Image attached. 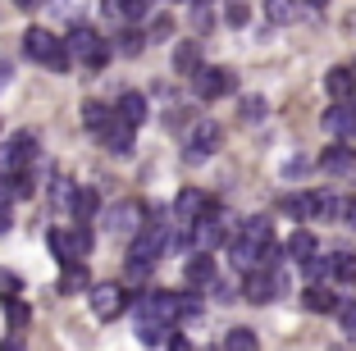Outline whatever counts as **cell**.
<instances>
[{"label": "cell", "instance_id": "1", "mask_svg": "<svg viewBox=\"0 0 356 351\" xmlns=\"http://www.w3.org/2000/svg\"><path fill=\"white\" fill-rule=\"evenodd\" d=\"M64 46H69L74 64H83L87 73H96V69H105V64H110V46H105V37L96 28H87V23H74V28H69V37H64Z\"/></svg>", "mask_w": 356, "mask_h": 351}, {"label": "cell", "instance_id": "2", "mask_svg": "<svg viewBox=\"0 0 356 351\" xmlns=\"http://www.w3.org/2000/svg\"><path fill=\"white\" fill-rule=\"evenodd\" d=\"M147 219H151V215H147V206H142V201H119V206L101 210V224L110 228L115 238H137Z\"/></svg>", "mask_w": 356, "mask_h": 351}, {"label": "cell", "instance_id": "3", "mask_svg": "<svg viewBox=\"0 0 356 351\" xmlns=\"http://www.w3.org/2000/svg\"><path fill=\"white\" fill-rule=\"evenodd\" d=\"M37 165V137L32 133H14L0 146V174H28Z\"/></svg>", "mask_w": 356, "mask_h": 351}, {"label": "cell", "instance_id": "4", "mask_svg": "<svg viewBox=\"0 0 356 351\" xmlns=\"http://www.w3.org/2000/svg\"><path fill=\"white\" fill-rule=\"evenodd\" d=\"M87 301H92V315H96V320H119L133 297H128L124 283H92Z\"/></svg>", "mask_w": 356, "mask_h": 351}, {"label": "cell", "instance_id": "5", "mask_svg": "<svg viewBox=\"0 0 356 351\" xmlns=\"http://www.w3.org/2000/svg\"><path fill=\"white\" fill-rule=\"evenodd\" d=\"M233 87H238V73L233 69H206V64H201V69L192 73V92H197L201 101H220Z\"/></svg>", "mask_w": 356, "mask_h": 351}, {"label": "cell", "instance_id": "6", "mask_svg": "<svg viewBox=\"0 0 356 351\" xmlns=\"http://www.w3.org/2000/svg\"><path fill=\"white\" fill-rule=\"evenodd\" d=\"M283 288H288V283H283L279 269H252V274H247V283H242V297L252 301V306H270Z\"/></svg>", "mask_w": 356, "mask_h": 351}, {"label": "cell", "instance_id": "7", "mask_svg": "<svg viewBox=\"0 0 356 351\" xmlns=\"http://www.w3.org/2000/svg\"><path fill=\"white\" fill-rule=\"evenodd\" d=\"M220 142H224V128L210 124V119H201V124L192 128V137H188V151H183V160H188V165H201V160H210V155L220 151Z\"/></svg>", "mask_w": 356, "mask_h": 351}, {"label": "cell", "instance_id": "8", "mask_svg": "<svg viewBox=\"0 0 356 351\" xmlns=\"http://www.w3.org/2000/svg\"><path fill=\"white\" fill-rule=\"evenodd\" d=\"M320 124H325L329 137H343V142H352V137H356V105H352V101H334V105L325 110V119H320Z\"/></svg>", "mask_w": 356, "mask_h": 351}, {"label": "cell", "instance_id": "9", "mask_svg": "<svg viewBox=\"0 0 356 351\" xmlns=\"http://www.w3.org/2000/svg\"><path fill=\"white\" fill-rule=\"evenodd\" d=\"M210 206H215V201H210L201 187H183V192L174 197V219L178 224H192V219H201Z\"/></svg>", "mask_w": 356, "mask_h": 351}, {"label": "cell", "instance_id": "10", "mask_svg": "<svg viewBox=\"0 0 356 351\" xmlns=\"http://www.w3.org/2000/svg\"><path fill=\"white\" fill-rule=\"evenodd\" d=\"M101 146L110 155H133V124H128L124 114L115 110V119L105 124V133H101Z\"/></svg>", "mask_w": 356, "mask_h": 351}, {"label": "cell", "instance_id": "11", "mask_svg": "<svg viewBox=\"0 0 356 351\" xmlns=\"http://www.w3.org/2000/svg\"><path fill=\"white\" fill-rule=\"evenodd\" d=\"M183 279H188V288H210V283L220 279V274H215V256H210V251H192L188 256V265H183Z\"/></svg>", "mask_w": 356, "mask_h": 351}, {"label": "cell", "instance_id": "12", "mask_svg": "<svg viewBox=\"0 0 356 351\" xmlns=\"http://www.w3.org/2000/svg\"><path fill=\"white\" fill-rule=\"evenodd\" d=\"M60 42L64 37H55V32H46V28H28L23 32V51H28V60H37V64H46L55 51H60Z\"/></svg>", "mask_w": 356, "mask_h": 351}, {"label": "cell", "instance_id": "13", "mask_svg": "<svg viewBox=\"0 0 356 351\" xmlns=\"http://www.w3.org/2000/svg\"><path fill=\"white\" fill-rule=\"evenodd\" d=\"M60 297H83L92 292V274H87V260H74V265H60Z\"/></svg>", "mask_w": 356, "mask_h": 351}, {"label": "cell", "instance_id": "14", "mask_svg": "<svg viewBox=\"0 0 356 351\" xmlns=\"http://www.w3.org/2000/svg\"><path fill=\"white\" fill-rule=\"evenodd\" d=\"M320 169H325V174H334V178L356 174V151H352V146H343V137H338V146H329V151L320 155Z\"/></svg>", "mask_w": 356, "mask_h": 351}, {"label": "cell", "instance_id": "15", "mask_svg": "<svg viewBox=\"0 0 356 351\" xmlns=\"http://www.w3.org/2000/svg\"><path fill=\"white\" fill-rule=\"evenodd\" d=\"M302 306L311 310V315H329V310H338L343 301H338V292H329V283H311V288L302 292Z\"/></svg>", "mask_w": 356, "mask_h": 351}, {"label": "cell", "instance_id": "16", "mask_svg": "<svg viewBox=\"0 0 356 351\" xmlns=\"http://www.w3.org/2000/svg\"><path fill=\"white\" fill-rule=\"evenodd\" d=\"M137 338L147 342V347H169V338H174V324L147 315V320H137Z\"/></svg>", "mask_w": 356, "mask_h": 351}, {"label": "cell", "instance_id": "17", "mask_svg": "<svg viewBox=\"0 0 356 351\" xmlns=\"http://www.w3.org/2000/svg\"><path fill=\"white\" fill-rule=\"evenodd\" d=\"M325 92L334 96V101H347V96L356 92V69H343V64H338V69H329L325 73Z\"/></svg>", "mask_w": 356, "mask_h": 351}, {"label": "cell", "instance_id": "18", "mask_svg": "<svg viewBox=\"0 0 356 351\" xmlns=\"http://www.w3.org/2000/svg\"><path fill=\"white\" fill-rule=\"evenodd\" d=\"M283 215H293V219H320V192L283 197Z\"/></svg>", "mask_w": 356, "mask_h": 351}, {"label": "cell", "instance_id": "19", "mask_svg": "<svg viewBox=\"0 0 356 351\" xmlns=\"http://www.w3.org/2000/svg\"><path fill=\"white\" fill-rule=\"evenodd\" d=\"M147 42H151L147 32L137 28V23H128V28L119 32V42H115V51L124 55V60H133V55H142V51H147Z\"/></svg>", "mask_w": 356, "mask_h": 351}, {"label": "cell", "instance_id": "20", "mask_svg": "<svg viewBox=\"0 0 356 351\" xmlns=\"http://www.w3.org/2000/svg\"><path fill=\"white\" fill-rule=\"evenodd\" d=\"M119 114H124V119H128V124H147V114H151V105H147V96H142V92H124V96H119Z\"/></svg>", "mask_w": 356, "mask_h": 351}, {"label": "cell", "instance_id": "21", "mask_svg": "<svg viewBox=\"0 0 356 351\" xmlns=\"http://www.w3.org/2000/svg\"><path fill=\"white\" fill-rule=\"evenodd\" d=\"M238 238H247V242H274V219L270 215H252V219H242V233Z\"/></svg>", "mask_w": 356, "mask_h": 351}, {"label": "cell", "instance_id": "22", "mask_svg": "<svg viewBox=\"0 0 356 351\" xmlns=\"http://www.w3.org/2000/svg\"><path fill=\"white\" fill-rule=\"evenodd\" d=\"M46 247H51V256L60 260V265H74V233H64V228H51L46 233Z\"/></svg>", "mask_w": 356, "mask_h": 351}, {"label": "cell", "instance_id": "23", "mask_svg": "<svg viewBox=\"0 0 356 351\" xmlns=\"http://www.w3.org/2000/svg\"><path fill=\"white\" fill-rule=\"evenodd\" d=\"M283 247H288V260H297V265H302V260L315 256V233H311V228H297V233L283 242Z\"/></svg>", "mask_w": 356, "mask_h": 351}, {"label": "cell", "instance_id": "24", "mask_svg": "<svg viewBox=\"0 0 356 351\" xmlns=\"http://www.w3.org/2000/svg\"><path fill=\"white\" fill-rule=\"evenodd\" d=\"M69 210H74V219H96L101 215V197H96L92 187H78L74 201H69Z\"/></svg>", "mask_w": 356, "mask_h": 351}, {"label": "cell", "instance_id": "25", "mask_svg": "<svg viewBox=\"0 0 356 351\" xmlns=\"http://www.w3.org/2000/svg\"><path fill=\"white\" fill-rule=\"evenodd\" d=\"M110 14L124 23H142L151 14V0H110Z\"/></svg>", "mask_w": 356, "mask_h": 351}, {"label": "cell", "instance_id": "26", "mask_svg": "<svg viewBox=\"0 0 356 351\" xmlns=\"http://www.w3.org/2000/svg\"><path fill=\"white\" fill-rule=\"evenodd\" d=\"M302 274H306V283H334V256L302 260Z\"/></svg>", "mask_w": 356, "mask_h": 351}, {"label": "cell", "instance_id": "27", "mask_svg": "<svg viewBox=\"0 0 356 351\" xmlns=\"http://www.w3.org/2000/svg\"><path fill=\"white\" fill-rule=\"evenodd\" d=\"M110 119H115V110H105L101 101H87V105H83V128H92L96 137L105 133V124H110Z\"/></svg>", "mask_w": 356, "mask_h": 351}, {"label": "cell", "instance_id": "28", "mask_svg": "<svg viewBox=\"0 0 356 351\" xmlns=\"http://www.w3.org/2000/svg\"><path fill=\"white\" fill-rule=\"evenodd\" d=\"M174 69H178V73H188V78H192V73L201 69V46H197V42H183V46L174 51Z\"/></svg>", "mask_w": 356, "mask_h": 351}, {"label": "cell", "instance_id": "29", "mask_svg": "<svg viewBox=\"0 0 356 351\" xmlns=\"http://www.w3.org/2000/svg\"><path fill=\"white\" fill-rule=\"evenodd\" d=\"M270 19L274 23H297L302 19V0H270Z\"/></svg>", "mask_w": 356, "mask_h": 351}, {"label": "cell", "instance_id": "30", "mask_svg": "<svg viewBox=\"0 0 356 351\" xmlns=\"http://www.w3.org/2000/svg\"><path fill=\"white\" fill-rule=\"evenodd\" d=\"M334 283H356V256L352 251H334Z\"/></svg>", "mask_w": 356, "mask_h": 351}, {"label": "cell", "instance_id": "31", "mask_svg": "<svg viewBox=\"0 0 356 351\" xmlns=\"http://www.w3.org/2000/svg\"><path fill=\"white\" fill-rule=\"evenodd\" d=\"M5 320H10V329H14V333H23V329H28V320H32V310L23 306L19 297H14V301H5Z\"/></svg>", "mask_w": 356, "mask_h": 351}, {"label": "cell", "instance_id": "32", "mask_svg": "<svg viewBox=\"0 0 356 351\" xmlns=\"http://www.w3.org/2000/svg\"><path fill=\"white\" fill-rule=\"evenodd\" d=\"M265 114H270L265 96H242V124H261Z\"/></svg>", "mask_w": 356, "mask_h": 351}, {"label": "cell", "instance_id": "33", "mask_svg": "<svg viewBox=\"0 0 356 351\" xmlns=\"http://www.w3.org/2000/svg\"><path fill=\"white\" fill-rule=\"evenodd\" d=\"M224 347L229 351H256V333L252 329H229L224 333Z\"/></svg>", "mask_w": 356, "mask_h": 351}, {"label": "cell", "instance_id": "34", "mask_svg": "<svg viewBox=\"0 0 356 351\" xmlns=\"http://www.w3.org/2000/svg\"><path fill=\"white\" fill-rule=\"evenodd\" d=\"M92 228H87V219H78V228H74V256L78 260H87V256H92Z\"/></svg>", "mask_w": 356, "mask_h": 351}, {"label": "cell", "instance_id": "35", "mask_svg": "<svg viewBox=\"0 0 356 351\" xmlns=\"http://www.w3.org/2000/svg\"><path fill=\"white\" fill-rule=\"evenodd\" d=\"M347 215V201L334 197V192H320V219H343Z\"/></svg>", "mask_w": 356, "mask_h": 351}, {"label": "cell", "instance_id": "36", "mask_svg": "<svg viewBox=\"0 0 356 351\" xmlns=\"http://www.w3.org/2000/svg\"><path fill=\"white\" fill-rule=\"evenodd\" d=\"M247 19H252V10H247L242 0H229V5H224V23H233V28H247Z\"/></svg>", "mask_w": 356, "mask_h": 351}, {"label": "cell", "instance_id": "37", "mask_svg": "<svg viewBox=\"0 0 356 351\" xmlns=\"http://www.w3.org/2000/svg\"><path fill=\"white\" fill-rule=\"evenodd\" d=\"M10 178H14V197H19V201L37 197V178H32V174H10Z\"/></svg>", "mask_w": 356, "mask_h": 351}, {"label": "cell", "instance_id": "38", "mask_svg": "<svg viewBox=\"0 0 356 351\" xmlns=\"http://www.w3.org/2000/svg\"><path fill=\"white\" fill-rule=\"evenodd\" d=\"M169 32H174V19H169V14H156V19H151V28H147V37H151V42H165Z\"/></svg>", "mask_w": 356, "mask_h": 351}, {"label": "cell", "instance_id": "39", "mask_svg": "<svg viewBox=\"0 0 356 351\" xmlns=\"http://www.w3.org/2000/svg\"><path fill=\"white\" fill-rule=\"evenodd\" d=\"M83 5H87V0H51V14H60V19H78Z\"/></svg>", "mask_w": 356, "mask_h": 351}, {"label": "cell", "instance_id": "40", "mask_svg": "<svg viewBox=\"0 0 356 351\" xmlns=\"http://www.w3.org/2000/svg\"><path fill=\"white\" fill-rule=\"evenodd\" d=\"M338 320H343V333L356 342V301H343V306H338Z\"/></svg>", "mask_w": 356, "mask_h": 351}, {"label": "cell", "instance_id": "41", "mask_svg": "<svg viewBox=\"0 0 356 351\" xmlns=\"http://www.w3.org/2000/svg\"><path fill=\"white\" fill-rule=\"evenodd\" d=\"M23 292V279L19 274H0V301H14Z\"/></svg>", "mask_w": 356, "mask_h": 351}, {"label": "cell", "instance_id": "42", "mask_svg": "<svg viewBox=\"0 0 356 351\" xmlns=\"http://www.w3.org/2000/svg\"><path fill=\"white\" fill-rule=\"evenodd\" d=\"M74 192H78V187L69 183V178H55V183H51V197L60 201V206H69V201H74Z\"/></svg>", "mask_w": 356, "mask_h": 351}, {"label": "cell", "instance_id": "43", "mask_svg": "<svg viewBox=\"0 0 356 351\" xmlns=\"http://www.w3.org/2000/svg\"><path fill=\"white\" fill-rule=\"evenodd\" d=\"M210 297L220 301V306H229V301L238 297V288H233V283H224V279H215V283H210Z\"/></svg>", "mask_w": 356, "mask_h": 351}, {"label": "cell", "instance_id": "44", "mask_svg": "<svg viewBox=\"0 0 356 351\" xmlns=\"http://www.w3.org/2000/svg\"><path fill=\"white\" fill-rule=\"evenodd\" d=\"M0 206H14V178L0 174Z\"/></svg>", "mask_w": 356, "mask_h": 351}, {"label": "cell", "instance_id": "45", "mask_svg": "<svg viewBox=\"0 0 356 351\" xmlns=\"http://www.w3.org/2000/svg\"><path fill=\"white\" fill-rule=\"evenodd\" d=\"M306 169H311V165H306V160H288V165H283V174H288V178H302Z\"/></svg>", "mask_w": 356, "mask_h": 351}, {"label": "cell", "instance_id": "46", "mask_svg": "<svg viewBox=\"0 0 356 351\" xmlns=\"http://www.w3.org/2000/svg\"><path fill=\"white\" fill-rule=\"evenodd\" d=\"M10 224H14V215H10V206H0V238L10 233Z\"/></svg>", "mask_w": 356, "mask_h": 351}, {"label": "cell", "instance_id": "47", "mask_svg": "<svg viewBox=\"0 0 356 351\" xmlns=\"http://www.w3.org/2000/svg\"><path fill=\"white\" fill-rule=\"evenodd\" d=\"M10 78H14V69L5 60H0V92H5V87H10Z\"/></svg>", "mask_w": 356, "mask_h": 351}, {"label": "cell", "instance_id": "48", "mask_svg": "<svg viewBox=\"0 0 356 351\" xmlns=\"http://www.w3.org/2000/svg\"><path fill=\"white\" fill-rule=\"evenodd\" d=\"M343 224H352V228H356V197L347 201V215H343Z\"/></svg>", "mask_w": 356, "mask_h": 351}, {"label": "cell", "instance_id": "49", "mask_svg": "<svg viewBox=\"0 0 356 351\" xmlns=\"http://www.w3.org/2000/svg\"><path fill=\"white\" fill-rule=\"evenodd\" d=\"M14 5H19V10H32V5H42V0H14Z\"/></svg>", "mask_w": 356, "mask_h": 351}, {"label": "cell", "instance_id": "50", "mask_svg": "<svg viewBox=\"0 0 356 351\" xmlns=\"http://www.w3.org/2000/svg\"><path fill=\"white\" fill-rule=\"evenodd\" d=\"M306 5H311V10H325V5H329V0H306Z\"/></svg>", "mask_w": 356, "mask_h": 351}]
</instances>
